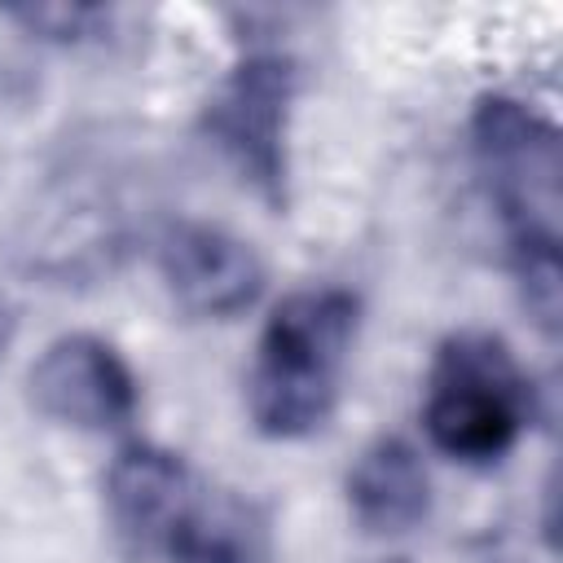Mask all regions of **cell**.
I'll list each match as a JSON object with an SVG mask.
<instances>
[{"instance_id":"cell-1","label":"cell","mask_w":563,"mask_h":563,"mask_svg":"<svg viewBox=\"0 0 563 563\" xmlns=\"http://www.w3.org/2000/svg\"><path fill=\"white\" fill-rule=\"evenodd\" d=\"M356 325L361 299L343 286L290 290L268 312L246 374V409L260 435L303 440L330 422Z\"/></svg>"},{"instance_id":"cell-2","label":"cell","mask_w":563,"mask_h":563,"mask_svg":"<svg viewBox=\"0 0 563 563\" xmlns=\"http://www.w3.org/2000/svg\"><path fill=\"white\" fill-rule=\"evenodd\" d=\"M532 418V383L506 339L488 330L449 334L427 369L422 427L457 462L488 466L515 449Z\"/></svg>"},{"instance_id":"cell-3","label":"cell","mask_w":563,"mask_h":563,"mask_svg":"<svg viewBox=\"0 0 563 563\" xmlns=\"http://www.w3.org/2000/svg\"><path fill=\"white\" fill-rule=\"evenodd\" d=\"M471 150L493 207L510 233V255L559 251L563 145L559 128L532 106L488 92L471 110Z\"/></svg>"},{"instance_id":"cell-4","label":"cell","mask_w":563,"mask_h":563,"mask_svg":"<svg viewBox=\"0 0 563 563\" xmlns=\"http://www.w3.org/2000/svg\"><path fill=\"white\" fill-rule=\"evenodd\" d=\"M299 92V66L286 53H246L202 106L207 141L229 158V167L268 202L286 211V132Z\"/></svg>"},{"instance_id":"cell-5","label":"cell","mask_w":563,"mask_h":563,"mask_svg":"<svg viewBox=\"0 0 563 563\" xmlns=\"http://www.w3.org/2000/svg\"><path fill=\"white\" fill-rule=\"evenodd\" d=\"M198 488L202 479L189 471L180 453L163 444H123L101 479L106 519L119 550L136 563H167Z\"/></svg>"},{"instance_id":"cell-6","label":"cell","mask_w":563,"mask_h":563,"mask_svg":"<svg viewBox=\"0 0 563 563\" xmlns=\"http://www.w3.org/2000/svg\"><path fill=\"white\" fill-rule=\"evenodd\" d=\"M31 405L75 431H110L136 413V378L114 343L97 334L53 339L26 369Z\"/></svg>"},{"instance_id":"cell-7","label":"cell","mask_w":563,"mask_h":563,"mask_svg":"<svg viewBox=\"0 0 563 563\" xmlns=\"http://www.w3.org/2000/svg\"><path fill=\"white\" fill-rule=\"evenodd\" d=\"M158 273L180 312L224 321L264 295V260L255 246L207 220H176L158 238Z\"/></svg>"},{"instance_id":"cell-8","label":"cell","mask_w":563,"mask_h":563,"mask_svg":"<svg viewBox=\"0 0 563 563\" xmlns=\"http://www.w3.org/2000/svg\"><path fill=\"white\" fill-rule=\"evenodd\" d=\"M347 510L369 537H396L427 519L431 479L418 449L400 435L369 440L347 471Z\"/></svg>"},{"instance_id":"cell-9","label":"cell","mask_w":563,"mask_h":563,"mask_svg":"<svg viewBox=\"0 0 563 563\" xmlns=\"http://www.w3.org/2000/svg\"><path fill=\"white\" fill-rule=\"evenodd\" d=\"M167 563H273V519L255 497L202 484Z\"/></svg>"},{"instance_id":"cell-10","label":"cell","mask_w":563,"mask_h":563,"mask_svg":"<svg viewBox=\"0 0 563 563\" xmlns=\"http://www.w3.org/2000/svg\"><path fill=\"white\" fill-rule=\"evenodd\" d=\"M9 18L31 26L35 35L66 44V40H88L106 22V9H97V4H18V9H9Z\"/></svg>"},{"instance_id":"cell-11","label":"cell","mask_w":563,"mask_h":563,"mask_svg":"<svg viewBox=\"0 0 563 563\" xmlns=\"http://www.w3.org/2000/svg\"><path fill=\"white\" fill-rule=\"evenodd\" d=\"M9 339H13V312H9V303L0 299V356H4V347H9Z\"/></svg>"}]
</instances>
